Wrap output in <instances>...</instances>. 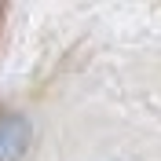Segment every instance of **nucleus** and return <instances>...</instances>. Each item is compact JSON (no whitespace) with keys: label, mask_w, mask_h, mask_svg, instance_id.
<instances>
[{"label":"nucleus","mask_w":161,"mask_h":161,"mask_svg":"<svg viewBox=\"0 0 161 161\" xmlns=\"http://www.w3.org/2000/svg\"><path fill=\"white\" fill-rule=\"evenodd\" d=\"M30 147V125L19 114H0V161H19Z\"/></svg>","instance_id":"f257e3e1"},{"label":"nucleus","mask_w":161,"mask_h":161,"mask_svg":"<svg viewBox=\"0 0 161 161\" xmlns=\"http://www.w3.org/2000/svg\"><path fill=\"white\" fill-rule=\"evenodd\" d=\"M0 15H4V11H0Z\"/></svg>","instance_id":"f03ea898"}]
</instances>
